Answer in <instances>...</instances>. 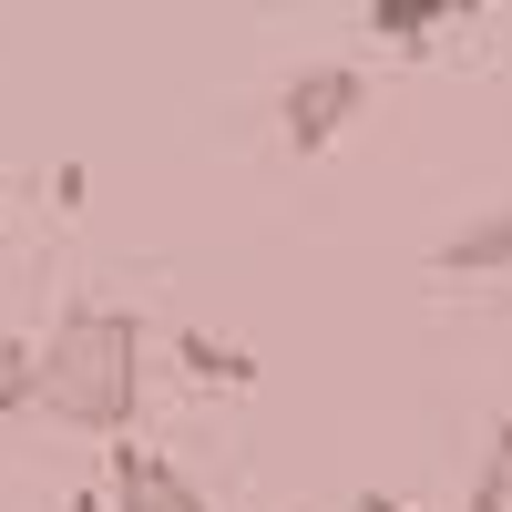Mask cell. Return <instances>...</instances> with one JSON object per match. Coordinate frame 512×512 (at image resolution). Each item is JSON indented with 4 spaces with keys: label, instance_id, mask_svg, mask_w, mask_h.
Listing matches in <instances>:
<instances>
[{
    "label": "cell",
    "instance_id": "10",
    "mask_svg": "<svg viewBox=\"0 0 512 512\" xmlns=\"http://www.w3.org/2000/svg\"><path fill=\"white\" fill-rule=\"evenodd\" d=\"M72 512H113V502H103V492H72Z\"/></svg>",
    "mask_w": 512,
    "mask_h": 512
},
{
    "label": "cell",
    "instance_id": "8",
    "mask_svg": "<svg viewBox=\"0 0 512 512\" xmlns=\"http://www.w3.org/2000/svg\"><path fill=\"white\" fill-rule=\"evenodd\" d=\"M0 410H41V338H0Z\"/></svg>",
    "mask_w": 512,
    "mask_h": 512
},
{
    "label": "cell",
    "instance_id": "9",
    "mask_svg": "<svg viewBox=\"0 0 512 512\" xmlns=\"http://www.w3.org/2000/svg\"><path fill=\"white\" fill-rule=\"evenodd\" d=\"M349 512H410V502H390V492H359V502H349Z\"/></svg>",
    "mask_w": 512,
    "mask_h": 512
},
{
    "label": "cell",
    "instance_id": "3",
    "mask_svg": "<svg viewBox=\"0 0 512 512\" xmlns=\"http://www.w3.org/2000/svg\"><path fill=\"white\" fill-rule=\"evenodd\" d=\"M103 502H113V512H205V492H195L164 451H144V441H113V451H103Z\"/></svg>",
    "mask_w": 512,
    "mask_h": 512
},
{
    "label": "cell",
    "instance_id": "5",
    "mask_svg": "<svg viewBox=\"0 0 512 512\" xmlns=\"http://www.w3.org/2000/svg\"><path fill=\"white\" fill-rule=\"evenodd\" d=\"M472 0H369V31L379 41H400V52H420V41H441Z\"/></svg>",
    "mask_w": 512,
    "mask_h": 512
},
{
    "label": "cell",
    "instance_id": "7",
    "mask_svg": "<svg viewBox=\"0 0 512 512\" xmlns=\"http://www.w3.org/2000/svg\"><path fill=\"white\" fill-rule=\"evenodd\" d=\"M461 512H512V410L492 420V441H482V472H472V502Z\"/></svg>",
    "mask_w": 512,
    "mask_h": 512
},
{
    "label": "cell",
    "instance_id": "4",
    "mask_svg": "<svg viewBox=\"0 0 512 512\" xmlns=\"http://www.w3.org/2000/svg\"><path fill=\"white\" fill-rule=\"evenodd\" d=\"M441 277H512V205H482V216H461L441 246H431Z\"/></svg>",
    "mask_w": 512,
    "mask_h": 512
},
{
    "label": "cell",
    "instance_id": "6",
    "mask_svg": "<svg viewBox=\"0 0 512 512\" xmlns=\"http://www.w3.org/2000/svg\"><path fill=\"white\" fill-rule=\"evenodd\" d=\"M175 359L195 379H216V390H246L256 379V349H236V338H216V328H175Z\"/></svg>",
    "mask_w": 512,
    "mask_h": 512
},
{
    "label": "cell",
    "instance_id": "2",
    "mask_svg": "<svg viewBox=\"0 0 512 512\" xmlns=\"http://www.w3.org/2000/svg\"><path fill=\"white\" fill-rule=\"evenodd\" d=\"M359 103H369V72L359 62H308V72H287V93H277V134L297 154H328L359 123Z\"/></svg>",
    "mask_w": 512,
    "mask_h": 512
},
{
    "label": "cell",
    "instance_id": "1",
    "mask_svg": "<svg viewBox=\"0 0 512 512\" xmlns=\"http://www.w3.org/2000/svg\"><path fill=\"white\" fill-rule=\"evenodd\" d=\"M41 410L62 431L123 441L144 410V318L113 308V297H72V308L41 328Z\"/></svg>",
    "mask_w": 512,
    "mask_h": 512
}]
</instances>
